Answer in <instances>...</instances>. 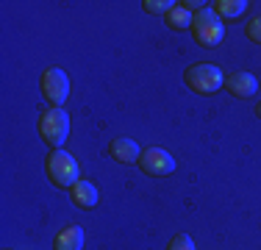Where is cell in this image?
I'll return each mask as SVG.
<instances>
[{"mask_svg": "<svg viewBox=\"0 0 261 250\" xmlns=\"http://www.w3.org/2000/svg\"><path fill=\"white\" fill-rule=\"evenodd\" d=\"M192 34H195V42L203 47H217L222 39H225V25H222V17L217 14L214 9H200L192 20Z\"/></svg>", "mask_w": 261, "mask_h": 250, "instance_id": "cell-1", "label": "cell"}, {"mask_svg": "<svg viewBox=\"0 0 261 250\" xmlns=\"http://www.w3.org/2000/svg\"><path fill=\"white\" fill-rule=\"evenodd\" d=\"M39 136L47 142L53 150H61V145L70 136V114L64 109H56L50 106L47 111L39 114Z\"/></svg>", "mask_w": 261, "mask_h": 250, "instance_id": "cell-2", "label": "cell"}, {"mask_svg": "<svg viewBox=\"0 0 261 250\" xmlns=\"http://www.w3.org/2000/svg\"><path fill=\"white\" fill-rule=\"evenodd\" d=\"M47 178L53 181L56 186H75L78 181H81V167H78V161L72 159L70 153H67L64 147L61 150H53L50 156H47Z\"/></svg>", "mask_w": 261, "mask_h": 250, "instance_id": "cell-3", "label": "cell"}, {"mask_svg": "<svg viewBox=\"0 0 261 250\" xmlns=\"http://www.w3.org/2000/svg\"><path fill=\"white\" fill-rule=\"evenodd\" d=\"M184 78L195 95H214L220 86H225V75L217 64H195L186 70Z\"/></svg>", "mask_w": 261, "mask_h": 250, "instance_id": "cell-4", "label": "cell"}, {"mask_svg": "<svg viewBox=\"0 0 261 250\" xmlns=\"http://www.w3.org/2000/svg\"><path fill=\"white\" fill-rule=\"evenodd\" d=\"M39 89H42V95H45L47 103L56 106V109H61V106H64V100L70 97V78H67L64 70H59V67H50V70L42 72Z\"/></svg>", "mask_w": 261, "mask_h": 250, "instance_id": "cell-5", "label": "cell"}, {"mask_svg": "<svg viewBox=\"0 0 261 250\" xmlns=\"http://www.w3.org/2000/svg\"><path fill=\"white\" fill-rule=\"evenodd\" d=\"M136 164L142 167V172H145V175H170V172H175V159H172L164 147L142 150V156H139Z\"/></svg>", "mask_w": 261, "mask_h": 250, "instance_id": "cell-6", "label": "cell"}, {"mask_svg": "<svg viewBox=\"0 0 261 250\" xmlns=\"http://www.w3.org/2000/svg\"><path fill=\"white\" fill-rule=\"evenodd\" d=\"M109 153L114 161H120V164H136L142 156V147L136 145V139H128V136H117L114 142L109 145Z\"/></svg>", "mask_w": 261, "mask_h": 250, "instance_id": "cell-7", "label": "cell"}, {"mask_svg": "<svg viewBox=\"0 0 261 250\" xmlns=\"http://www.w3.org/2000/svg\"><path fill=\"white\" fill-rule=\"evenodd\" d=\"M225 86L236 97H253L258 92V78L253 72H233L231 78H225Z\"/></svg>", "mask_w": 261, "mask_h": 250, "instance_id": "cell-8", "label": "cell"}, {"mask_svg": "<svg viewBox=\"0 0 261 250\" xmlns=\"http://www.w3.org/2000/svg\"><path fill=\"white\" fill-rule=\"evenodd\" d=\"M70 195H72V203H75L78 209H95L97 206V186L92 184V181L81 178L78 184L70 189Z\"/></svg>", "mask_w": 261, "mask_h": 250, "instance_id": "cell-9", "label": "cell"}, {"mask_svg": "<svg viewBox=\"0 0 261 250\" xmlns=\"http://www.w3.org/2000/svg\"><path fill=\"white\" fill-rule=\"evenodd\" d=\"M84 247V228L81 225H67L61 228V234L56 236L53 250H81Z\"/></svg>", "mask_w": 261, "mask_h": 250, "instance_id": "cell-10", "label": "cell"}, {"mask_svg": "<svg viewBox=\"0 0 261 250\" xmlns=\"http://www.w3.org/2000/svg\"><path fill=\"white\" fill-rule=\"evenodd\" d=\"M167 25H170L172 31H186V28H192V20H195V17H192V11H186V9H181V6H172L170 11H167Z\"/></svg>", "mask_w": 261, "mask_h": 250, "instance_id": "cell-11", "label": "cell"}, {"mask_svg": "<svg viewBox=\"0 0 261 250\" xmlns=\"http://www.w3.org/2000/svg\"><path fill=\"white\" fill-rule=\"evenodd\" d=\"M217 14L220 17H239V14H245V9H247V0H217Z\"/></svg>", "mask_w": 261, "mask_h": 250, "instance_id": "cell-12", "label": "cell"}, {"mask_svg": "<svg viewBox=\"0 0 261 250\" xmlns=\"http://www.w3.org/2000/svg\"><path fill=\"white\" fill-rule=\"evenodd\" d=\"M172 6H175L172 0H145V3H142V9H145L147 14H167Z\"/></svg>", "mask_w": 261, "mask_h": 250, "instance_id": "cell-13", "label": "cell"}, {"mask_svg": "<svg viewBox=\"0 0 261 250\" xmlns=\"http://www.w3.org/2000/svg\"><path fill=\"white\" fill-rule=\"evenodd\" d=\"M167 250H197V247H195V239L189 234H175L170 239V245H167Z\"/></svg>", "mask_w": 261, "mask_h": 250, "instance_id": "cell-14", "label": "cell"}, {"mask_svg": "<svg viewBox=\"0 0 261 250\" xmlns=\"http://www.w3.org/2000/svg\"><path fill=\"white\" fill-rule=\"evenodd\" d=\"M247 36H250L253 42H258V45H261V17L250 20V25H247Z\"/></svg>", "mask_w": 261, "mask_h": 250, "instance_id": "cell-15", "label": "cell"}, {"mask_svg": "<svg viewBox=\"0 0 261 250\" xmlns=\"http://www.w3.org/2000/svg\"><path fill=\"white\" fill-rule=\"evenodd\" d=\"M256 114H258V117H261V103H258V106H256Z\"/></svg>", "mask_w": 261, "mask_h": 250, "instance_id": "cell-16", "label": "cell"}]
</instances>
